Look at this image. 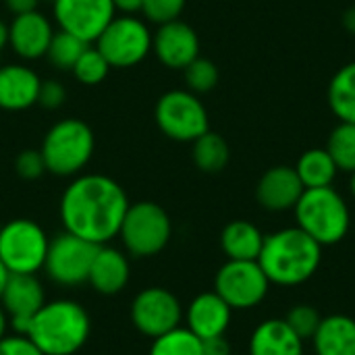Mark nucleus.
Instances as JSON below:
<instances>
[{
    "mask_svg": "<svg viewBox=\"0 0 355 355\" xmlns=\"http://www.w3.org/2000/svg\"><path fill=\"white\" fill-rule=\"evenodd\" d=\"M152 52L166 69L183 71L200 56V37L189 23L175 19L158 25L152 33Z\"/></svg>",
    "mask_w": 355,
    "mask_h": 355,
    "instance_id": "nucleus-15",
    "label": "nucleus"
},
{
    "mask_svg": "<svg viewBox=\"0 0 355 355\" xmlns=\"http://www.w3.org/2000/svg\"><path fill=\"white\" fill-rule=\"evenodd\" d=\"M171 235V216L162 206L154 202L129 204L119 231L127 254L133 258H152L160 254L168 245Z\"/></svg>",
    "mask_w": 355,
    "mask_h": 355,
    "instance_id": "nucleus-6",
    "label": "nucleus"
},
{
    "mask_svg": "<svg viewBox=\"0 0 355 355\" xmlns=\"http://www.w3.org/2000/svg\"><path fill=\"white\" fill-rule=\"evenodd\" d=\"M129 208L125 189L110 177L87 173L77 175L62 191L58 214L67 233L94 245H106L119 237Z\"/></svg>",
    "mask_w": 355,
    "mask_h": 355,
    "instance_id": "nucleus-1",
    "label": "nucleus"
},
{
    "mask_svg": "<svg viewBox=\"0 0 355 355\" xmlns=\"http://www.w3.org/2000/svg\"><path fill=\"white\" fill-rule=\"evenodd\" d=\"M67 100V87L58 79H42L37 92V104L46 110H56Z\"/></svg>",
    "mask_w": 355,
    "mask_h": 355,
    "instance_id": "nucleus-35",
    "label": "nucleus"
},
{
    "mask_svg": "<svg viewBox=\"0 0 355 355\" xmlns=\"http://www.w3.org/2000/svg\"><path fill=\"white\" fill-rule=\"evenodd\" d=\"M327 152L343 173H355V123H341L329 135Z\"/></svg>",
    "mask_w": 355,
    "mask_h": 355,
    "instance_id": "nucleus-29",
    "label": "nucleus"
},
{
    "mask_svg": "<svg viewBox=\"0 0 355 355\" xmlns=\"http://www.w3.org/2000/svg\"><path fill=\"white\" fill-rule=\"evenodd\" d=\"M191 158L193 164L202 173H220L229 164V144L225 141L223 135L206 131L200 135L196 141H191Z\"/></svg>",
    "mask_w": 355,
    "mask_h": 355,
    "instance_id": "nucleus-26",
    "label": "nucleus"
},
{
    "mask_svg": "<svg viewBox=\"0 0 355 355\" xmlns=\"http://www.w3.org/2000/svg\"><path fill=\"white\" fill-rule=\"evenodd\" d=\"M40 2H48V4H50V6H52V4H54V2H56V0H40Z\"/></svg>",
    "mask_w": 355,
    "mask_h": 355,
    "instance_id": "nucleus-45",
    "label": "nucleus"
},
{
    "mask_svg": "<svg viewBox=\"0 0 355 355\" xmlns=\"http://www.w3.org/2000/svg\"><path fill=\"white\" fill-rule=\"evenodd\" d=\"M2 2L12 17L37 10V6H40V0H2Z\"/></svg>",
    "mask_w": 355,
    "mask_h": 355,
    "instance_id": "nucleus-38",
    "label": "nucleus"
},
{
    "mask_svg": "<svg viewBox=\"0 0 355 355\" xmlns=\"http://www.w3.org/2000/svg\"><path fill=\"white\" fill-rule=\"evenodd\" d=\"M293 212L297 227L322 248L341 243L352 225L347 202L339 191L333 189V185L304 189Z\"/></svg>",
    "mask_w": 355,
    "mask_h": 355,
    "instance_id": "nucleus-4",
    "label": "nucleus"
},
{
    "mask_svg": "<svg viewBox=\"0 0 355 355\" xmlns=\"http://www.w3.org/2000/svg\"><path fill=\"white\" fill-rule=\"evenodd\" d=\"M129 277H131V264L127 254H123L116 248H110L108 243L100 245L94 256L87 283L100 295H116L127 287Z\"/></svg>",
    "mask_w": 355,
    "mask_h": 355,
    "instance_id": "nucleus-20",
    "label": "nucleus"
},
{
    "mask_svg": "<svg viewBox=\"0 0 355 355\" xmlns=\"http://www.w3.org/2000/svg\"><path fill=\"white\" fill-rule=\"evenodd\" d=\"M181 320H183L181 302L173 291L164 287L141 289L131 302V322L141 335L150 339H156L181 327Z\"/></svg>",
    "mask_w": 355,
    "mask_h": 355,
    "instance_id": "nucleus-12",
    "label": "nucleus"
},
{
    "mask_svg": "<svg viewBox=\"0 0 355 355\" xmlns=\"http://www.w3.org/2000/svg\"><path fill=\"white\" fill-rule=\"evenodd\" d=\"M50 239L29 218H15L0 227V260L10 275H35L44 268Z\"/></svg>",
    "mask_w": 355,
    "mask_h": 355,
    "instance_id": "nucleus-7",
    "label": "nucleus"
},
{
    "mask_svg": "<svg viewBox=\"0 0 355 355\" xmlns=\"http://www.w3.org/2000/svg\"><path fill=\"white\" fill-rule=\"evenodd\" d=\"M46 304V293L35 275H10L0 297V306L8 316V327L27 335L31 318Z\"/></svg>",
    "mask_w": 355,
    "mask_h": 355,
    "instance_id": "nucleus-14",
    "label": "nucleus"
},
{
    "mask_svg": "<svg viewBox=\"0 0 355 355\" xmlns=\"http://www.w3.org/2000/svg\"><path fill=\"white\" fill-rule=\"evenodd\" d=\"M87 310L73 300L46 302L31 318L27 337L44 355H75L89 339Z\"/></svg>",
    "mask_w": 355,
    "mask_h": 355,
    "instance_id": "nucleus-3",
    "label": "nucleus"
},
{
    "mask_svg": "<svg viewBox=\"0 0 355 355\" xmlns=\"http://www.w3.org/2000/svg\"><path fill=\"white\" fill-rule=\"evenodd\" d=\"M100 245H94L73 233H60L50 239L44 270L60 287H79L87 283L94 256Z\"/></svg>",
    "mask_w": 355,
    "mask_h": 355,
    "instance_id": "nucleus-11",
    "label": "nucleus"
},
{
    "mask_svg": "<svg viewBox=\"0 0 355 355\" xmlns=\"http://www.w3.org/2000/svg\"><path fill=\"white\" fill-rule=\"evenodd\" d=\"M158 129L175 141H196L210 131L208 110L189 89H171L162 94L154 108Z\"/></svg>",
    "mask_w": 355,
    "mask_h": 355,
    "instance_id": "nucleus-9",
    "label": "nucleus"
},
{
    "mask_svg": "<svg viewBox=\"0 0 355 355\" xmlns=\"http://www.w3.org/2000/svg\"><path fill=\"white\" fill-rule=\"evenodd\" d=\"M327 96L333 114L341 123H355V60L333 75Z\"/></svg>",
    "mask_w": 355,
    "mask_h": 355,
    "instance_id": "nucleus-25",
    "label": "nucleus"
},
{
    "mask_svg": "<svg viewBox=\"0 0 355 355\" xmlns=\"http://www.w3.org/2000/svg\"><path fill=\"white\" fill-rule=\"evenodd\" d=\"M0 355H44L27 335H6L0 339Z\"/></svg>",
    "mask_w": 355,
    "mask_h": 355,
    "instance_id": "nucleus-36",
    "label": "nucleus"
},
{
    "mask_svg": "<svg viewBox=\"0 0 355 355\" xmlns=\"http://www.w3.org/2000/svg\"><path fill=\"white\" fill-rule=\"evenodd\" d=\"M54 31L52 21L40 10L17 15L8 23V46L21 60H37L46 56Z\"/></svg>",
    "mask_w": 355,
    "mask_h": 355,
    "instance_id": "nucleus-16",
    "label": "nucleus"
},
{
    "mask_svg": "<svg viewBox=\"0 0 355 355\" xmlns=\"http://www.w3.org/2000/svg\"><path fill=\"white\" fill-rule=\"evenodd\" d=\"M8 277H10V272H8V268L2 264V260H0V297H2V291H4V287H6Z\"/></svg>",
    "mask_w": 355,
    "mask_h": 355,
    "instance_id": "nucleus-42",
    "label": "nucleus"
},
{
    "mask_svg": "<svg viewBox=\"0 0 355 355\" xmlns=\"http://www.w3.org/2000/svg\"><path fill=\"white\" fill-rule=\"evenodd\" d=\"M349 189H352V193H354V198H355V173H352V181H349Z\"/></svg>",
    "mask_w": 355,
    "mask_h": 355,
    "instance_id": "nucleus-44",
    "label": "nucleus"
},
{
    "mask_svg": "<svg viewBox=\"0 0 355 355\" xmlns=\"http://www.w3.org/2000/svg\"><path fill=\"white\" fill-rule=\"evenodd\" d=\"M285 320H287V324L291 327V331H293L302 341H308V339L314 337V333H316V329H318L322 316H320V312H318L314 306H310V304H295V306L287 312Z\"/></svg>",
    "mask_w": 355,
    "mask_h": 355,
    "instance_id": "nucleus-32",
    "label": "nucleus"
},
{
    "mask_svg": "<svg viewBox=\"0 0 355 355\" xmlns=\"http://www.w3.org/2000/svg\"><path fill=\"white\" fill-rule=\"evenodd\" d=\"M312 343L316 355H355V320L345 314L322 318Z\"/></svg>",
    "mask_w": 355,
    "mask_h": 355,
    "instance_id": "nucleus-22",
    "label": "nucleus"
},
{
    "mask_svg": "<svg viewBox=\"0 0 355 355\" xmlns=\"http://www.w3.org/2000/svg\"><path fill=\"white\" fill-rule=\"evenodd\" d=\"M110 69L112 67L102 56V52L96 46H87L83 50V54L77 58V62L71 69V73L83 85H98V83H102L106 79V75H108Z\"/></svg>",
    "mask_w": 355,
    "mask_h": 355,
    "instance_id": "nucleus-30",
    "label": "nucleus"
},
{
    "mask_svg": "<svg viewBox=\"0 0 355 355\" xmlns=\"http://www.w3.org/2000/svg\"><path fill=\"white\" fill-rule=\"evenodd\" d=\"M40 75L23 64L8 62L0 67V108L8 112H21L37 104Z\"/></svg>",
    "mask_w": 355,
    "mask_h": 355,
    "instance_id": "nucleus-18",
    "label": "nucleus"
},
{
    "mask_svg": "<svg viewBox=\"0 0 355 355\" xmlns=\"http://www.w3.org/2000/svg\"><path fill=\"white\" fill-rule=\"evenodd\" d=\"M89 44L79 40L77 35L69 33V31H62V29H56L52 40H50V46H48V52H46V60L56 69V71H71L77 62V58L83 54V50L87 48Z\"/></svg>",
    "mask_w": 355,
    "mask_h": 355,
    "instance_id": "nucleus-27",
    "label": "nucleus"
},
{
    "mask_svg": "<svg viewBox=\"0 0 355 355\" xmlns=\"http://www.w3.org/2000/svg\"><path fill=\"white\" fill-rule=\"evenodd\" d=\"M185 4H187V0H144L141 15L146 21L162 25V23L179 19Z\"/></svg>",
    "mask_w": 355,
    "mask_h": 355,
    "instance_id": "nucleus-33",
    "label": "nucleus"
},
{
    "mask_svg": "<svg viewBox=\"0 0 355 355\" xmlns=\"http://www.w3.org/2000/svg\"><path fill=\"white\" fill-rule=\"evenodd\" d=\"M264 235L250 220H233L220 233V248L229 260H258Z\"/></svg>",
    "mask_w": 355,
    "mask_h": 355,
    "instance_id": "nucleus-23",
    "label": "nucleus"
},
{
    "mask_svg": "<svg viewBox=\"0 0 355 355\" xmlns=\"http://www.w3.org/2000/svg\"><path fill=\"white\" fill-rule=\"evenodd\" d=\"M270 281L258 260H229L214 279V291L229 304L231 310H252L260 306L268 293Z\"/></svg>",
    "mask_w": 355,
    "mask_h": 355,
    "instance_id": "nucleus-10",
    "label": "nucleus"
},
{
    "mask_svg": "<svg viewBox=\"0 0 355 355\" xmlns=\"http://www.w3.org/2000/svg\"><path fill=\"white\" fill-rule=\"evenodd\" d=\"M293 168L306 189L331 187L339 173V168H337L335 160L331 158V154L327 152V148H312V150L304 152Z\"/></svg>",
    "mask_w": 355,
    "mask_h": 355,
    "instance_id": "nucleus-24",
    "label": "nucleus"
},
{
    "mask_svg": "<svg viewBox=\"0 0 355 355\" xmlns=\"http://www.w3.org/2000/svg\"><path fill=\"white\" fill-rule=\"evenodd\" d=\"M6 331H8V316L2 310V306H0V339L6 337Z\"/></svg>",
    "mask_w": 355,
    "mask_h": 355,
    "instance_id": "nucleus-43",
    "label": "nucleus"
},
{
    "mask_svg": "<svg viewBox=\"0 0 355 355\" xmlns=\"http://www.w3.org/2000/svg\"><path fill=\"white\" fill-rule=\"evenodd\" d=\"M183 77L187 83V89L193 94H206L212 92L218 83V69L212 60L198 56L183 69Z\"/></svg>",
    "mask_w": 355,
    "mask_h": 355,
    "instance_id": "nucleus-31",
    "label": "nucleus"
},
{
    "mask_svg": "<svg viewBox=\"0 0 355 355\" xmlns=\"http://www.w3.org/2000/svg\"><path fill=\"white\" fill-rule=\"evenodd\" d=\"M322 262V245L300 227L281 229L264 237L258 264L270 285L297 287L310 281Z\"/></svg>",
    "mask_w": 355,
    "mask_h": 355,
    "instance_id": "nucleus-2",
    "label": "nucleus"
},
{
    "mask_svg": "<svg viewBox=\"0 0 355 355\" xmlns=\"http://www.w3.org/2000/svg\"><path fill=\"white\" fill-rule=\"evenodd\" d=\"M114 10L121 15H137L141 12V4L144 0H112Z\"/></svg>",
    "mask_w": 355,
    "mask_h": 355,
    "instance_id": "nucleus-39",
    "label": "nucleus"
},
{
    "mask_svg": "<svg viewBox=\"0 0 355 355\" xmlns=\"http://www.w3.org/2000/svg\"><path fill=\"white\" fill-rule=\"evenodd\" d=\"M148 355H202V339H198L187 327H177L152 339Z\"/></svg>",
    "mask_w": 355,
    "mask_h": 355,
    "instance_id": "nucleus-28",
    "label": "nucleus"
},
{
    "mask_svg": "<svg viewBox=\"0 0 355 355\" xmlns=\"http://www.w3.org/2000/svg\"><path fill=\"white\" fill-rule=\"evenodd\" d=\"M114 15L112 0H56L52 4V17L58 29L69 31L87 44L100 37Z\"/></svg>",
    "mask_w": 355,
    "mask_h": 355,
    "instance_id": "nucleus-13",
    "label": "nucleus"
},
{
    "mask_svg": "<svg viewBox=\"0 0 355 355\" xmlns=\"http://www.w3.org/2000/svg\"><path fill=\"white\" fill-rule=\"evenodd\" d=\"M304 185L293 166H272L268 168L258 185H256V200L268 212H287L293 210L304 193Z\"/></svg>",
    "mask_w": 355,
    "mask_h": 355,
    "instance_id": "nucleus-17",
    "label": "nucleus"
},
{
    "mask_svg": "<svg viewBox=\"0 0 355 355\" xmlns=\"http://www.w3.org/2000/svg\"><path fill=\"white\" fill-rule=\"evenodd\" d=\"M6 46H8V23L0 19V50H4Z\"/></svg>",
    "mask_w": 355,
    "mask_h": 355,
    "instance_id": "nucleus-41",
    "label": "nucleus"
},
{
    "mask_svg": "<svg viewBox=\"0 0 355 355\" xmlns=\"http://www.w3.org/2000/svg\"><path fill=\"white\" fill-rule=\"evenodd\" d=\"M233 310L229 304L216 293H200L193 297V302L187 306L185 312V322L187 329L198 337V339H212V337H223L231 324Z\"/></svg>",
    "mask_w": 355,
    "mask_h": 355,
    "instance_id": "nucleus-19",
    "label": "nucleus"
},
{
    "mask_svg": "<svg viewBox=\"0 0 355 355\" xmlns=\"http://www.w3.org/2000/svg\"><path fill=\"white\" fill-rule=\"evenodd\" d=\"M250 355H304V341L285 318L260 322L250 337Z\"/></svg>",
    "mask_w": 355,
    "mask_h": 355,
    "instance_id": "nucleus-21",
    "label": "nucleus"
},
{
    "mask_svg": "<svg viewBox=\"0 0 355 355\" xmlns=\"http://www.w3.org/2000/svg\"><path fill=\"white\" fill-rule=\"evenodd\" d=\"M343 27H345L349 33H354L355 35V6H349V8L343 12Z\"/></svg>",
    "mask_w": 355,
    "mask_h": 355,
    "instance_id": "nucleus-40",
    "label": "nucleus"
},
{
    "mask_svg": "<svg viewBox=\"0 0 355 355\" xmlns=\"http://www.w3.org/2000/svg\"><path fill=\"white\" fill-rule=\"evenodd\" d=\"M96 48L112 69H131L152 52L148 21L135 15H114L96 40Z\"/></svg>",
    "mask_w": 355,
    "mask_h": 355,
    "instance_id": "nucleus-8",
    "label": "nucleus"
},
{
    "mask_svg": "<svg viewBox=\"0 0 355 355\" xmlns=\"http://www.w3.org/2000/svg\"><path fill=\"white\" fill-rule=\"evenodd\" d=\"M15 171L25 181H35L46 173V162L40 150H23L15 158Z\"/></svg>",
    "mask_w": 355,
    "mask_h": 355,
    "instance_id": "nucleus-34",
    "label": "nucleus"
},
{
    "mask_svg": "<svg viewBox=\"0 0 355 355\" xmlns=\"http://www.w3.org/2000/svg\"><path fill=\"white\" fill-rule=\"evenodd\" d=\"M202 355H231V345L223 337H212L202 341Z\"/></svg>",
    "mask_w": 355,
    "mask_h": 355,
    "instance_id": "nucleus-37",
    "label": "nucleus"
},
{
    "mask_svg": "<svg viewBox=\"0 0 355 355\" xmlns=\"http://www.w3.org/2000/svg\"><path fill=\"white\" fill-rule=\"evenodd\" d=\"M96 137L87 123L79 119L56 121L42 139L46 171L56 177H77L94 156Z\"/></svg>",
    "mask_w": 355,
    "mask_h": 355,
    "instance_id": "nucleus-5",
    "label": "nucleus"
}]
</instances>
